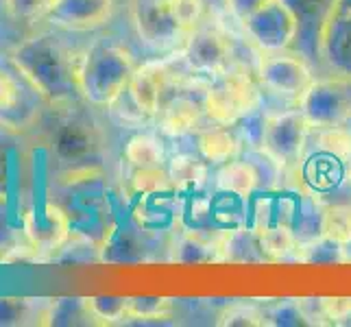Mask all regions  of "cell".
<instances>
[{
  "mask_svg": "<svg viewBox=\"0 0 351 327\" xmlns=\"http://www.w3.org/2000/svg\"><path fill=\"white\" fill-rule=\"evenodd\" d=\"M7 59L48 107L72 105L81 96L77 86L81 53L55 33H38L18 42Z\"/></svg>",
  "mask_w": 351,
  "mask_h": 327,
  "instance_id": "1",
  "label": "cell"
},
{
  "mask_svg": "<svg viewBox=\"0 0 351 327\" xmlns=\"http://www.w3.org/2000/svg\"><path fill=\"white\" fill-rule=\"evenodd\" d=\"M136 68L131 51L118 40L101 38L92 42L79 59L77 86L81 99L92 107L110 109L127 92Z\"/></svg>",
  "mask_w": 351,
  "mask_h": 327,
  "instance_id": "2",
  "label": "cell"
},
{
  "mask_svg": "<svg viewBox=\"0 0 351 327\" xmlns=\"http://www.w3.org/2000/svg\"><path fill=\"white\" fill-rule=\"evenodd\" d=\"M203 105L212 123L234 127L260 109L262 86L245 66H232L205 88Z\"/></svg>",
  "mask_w": 351,
  "mask_h": 327,
  "instance_id": "3",
  "label": "cell"
},
{
  "mask_svg": "<svg viewBox=\"0 0 351 327\" xmlns=\"http://www.w3.org/2000/svg\"><path fill=\"white\" fill-rule=\"evenodd\" d=\"M312 127L299 109L271 114L262 120L260 129V149L282 168L299 166L308 147V136Z\"/></svg>",
  "mask_w": 351,
  "mask_h": 327,
  "instance_id": "4",
  "label": "cell"
},
{
  "mask_svg": "<svg viewBox=\"0 0 351 327\" xmlns=\"http://www.w3.org/2000/svg\"><path fill=\"white\" fill-rule=\"evenodd\" d=\"M299 112L312 129L343 127L351 118V77L314 79L299 96Z\"/></svg>",
  "mask_w": 351,
  "mask_h": 327,
  "instance_id": "5",
  "label": "cell"
},
{
  "mask_svg": "<svg viewBox=\"0 0 351 327\" xmlns=\"http://www.w3.org/2000/svg\"><path fill=\"white\" fill-rule=\"evenodd\" d=\"M129 18L138 38L155 51H181L190 35L173 18L168 0H129Z\"/></svg>",
  "mask_w": 351,
  "mask_h": 327,
  "instance_id": "6",
  "label": "cell"
},
{
  "mask_svg": "<svg viewBox=\"0 0 351 327\" xmlns=\"http://www.w3.org/2000/svg\"><path fill=\"white\" fill-rule=\"evenodd\" d=\"M24 238L33 247L35 256H48L66 247L72 236V223L68 212L59 203L44 199L31 203L22 214Z\"/></svg>",
  "mask_w": 351,
  "mask_h": 327,
  "instance_id": "7",
  "label": "cell"
},
{
  "mask_svg": "<svg viewBox=\"0 0 351 327\" xmlns=\"http://www.w3.org/2000/svg\"><path fill=\"white\" fill-rule=\"evenodd\" d=\"M240 24L262 53H280L295 46L297 20L284 0H266Z\"/></svg>",
  "mask_w": 351,
  "mask_h": 327,
  "instance_id": "8",
  "label": "cell"
},
{
  "mask_svg": "<svg viewBox=\"0 0 351 327\" xmlns=\"http://www.w3.org/2000/svg\"><path fill=\"white\" fill-rule=\"evenodd\" d=\"M258 81L264 90H269L284 99H297L314 81L308 59L299 53H264L258 62Z\"/></svg>",
  "mask_w": 351,
  "mask_h": 327,
  "instance_id": "9",
  "label": "cell"
},
{
  "mask_svg": "<svg viewBox=\"0 0 351 327\" xmlns=\"http://www.w3.org/2000/svg\"><path fill=\"white\" fill-rule=\"evenodd\" d=\"M181 59L197 77L216 79L232 68V42L216 27H199L188 35Z\"/></svg>",
  "mask_w": 351,
  "mask_h": 327,
  "instance_id": "10",
  "label": "cell"
},
{
  "mask_svg": "<svg viewBox=\"0 0 351 327\" xmlns=\"http://www.w3.org/2000/svg\"><path fill=\"white\" fill-rule=\"evenodd\" d=\"M38 101H44L18 72L0 66V127L22 133L40 120ZM46 103V101H44Z\"/></svg>",
  "mask_w": 351,
  "mask_h": 327,
  "instance_id": "11",
  "label": "cell"
},
{
  "mask_svg": "<svg viewBox=\"0 0 351 327\" xmlns=\"http://www.w3.org/2000/svg\"><path fill=\"white\" fill-rule=\"evenodd\" d=\"M175 55L160 62H149L138 66L127 86V96L133 109L144 118H155L160 114V107L166 101V92L171 86V66Z\"/></svg>",
  "mask_w": 351,
  "mask_h": 327,
  "instance_id": "12",
  "label": "cell"
},
{
  "mask_svg": "<svg viewBox=\"0 0 351 327\" xmlns=\"http://www.w3.org/2000/svg\"><path fill=\"white\" fill-rule=\"evenodd\" d=\"M116 0H55L44 18L51 27L68 33H92L112 22Z\"/></svg>",
  "mask_w": 351,
  "mask_h": 327,
  "instance_id": "13",
  "label": "cell"
},
{
  "mask_svg": "<svg viewBox=\"0 0 351 327\" xmlns=\"http://www.w3.org/2000/svg\"><path fill=\"white\" fill-rule=\"evenodd\" d=\"M297 20L295 48L310 62H321V35L336 0H284Z\"/></svg>",
  "mask_w": 351,
  "mask_h": 327,
  "instance_id": "14",
  "label": "cell"
},
{
  "mask_svg": "<svg viewBox=\"0 0 351 327\" xmlns=\"http://www.w3.org/2000/svg\"><path fill=\"white\" fill-rule=\"evenodd\" d=\"M321 62L334 75L351 77V0H336L321 35Z\"/></svg>",
  "mask_w": 351,
  "mask_h": 327,
  "instance_id": "15",
  "label": "cell"
},
{
  "mask_svg": "<svg viewBox=\"0 0 351 327\" xmlns=\"http://www.w3.org/2000/svg\"><path fill=\"white\" fill-rule=\"evenodd\" d=\"M53 153L62 162L79 166H90L88 160H94L99 153V131L86 118L70 116L53 133Z\"/></svg>",
  "mask_w": 351,
  "mask_h": 327,
  "instance_id": "16",
  "label": "cell"
},
{
  "mask_svg": "<svg viewBox=\"0 0 351 327\" xmlns=\"http://www.w3.org/2000/svg\"><path fill=\"white\" fill-rule=\"evenodd\" d=\"M205 114V105L195 101L192 96H173L162 103L160 114L155 118L160 120V129L166 136H184V133L195 131L201 125Z\"/></svg>",
  "mask_w": 351,
  "mask_h": 327,
  "instance_id": "17",
  "label": "cell"
},
{
  "mask_svg": "<svg viewBox=\"0 0 351 327\" xmlns=\"http://www.w3.org/2000/svg\"><path fill=\"white\" fill-rule=\"evenodd\" d=\"M216 190L234 195L238 199H249L262 184V175L258 171V166L247 160H232L219 168L216 173Z\"/></svg>",
  "mask_w": 351,
  "mask_h": 327,
  "instance_id": "18",
  "label": "cell"
},
{
  "mask_svg": "<svg viewBox=\"0 0 351 327\" xmlns=\"http://www.w3.org/2000/svg\"><path fill=\"white\" fill-rule=\"evenodd\" d=\"M197 149L201 157L208 164H227L236 160L240 155L242 142L236 136L234 129H229L227 125H216L212 129H205L199 133L197 138Z\"/></svg>",
  "mask_w": 351,
  "mask_h": 327,
  "instance_id": "19",
  "label": "cell"
},
{
  "mask_svg": "<svg viewBox=\"0 0 351 327\" xmlns=\"http://www.w3.org/2000/svg\"><path fill=\"white\" fill-rule=\"evenodd\" d=\"M253 232L258 234L260 245L266 253V258H286L288 253H293L299 247V240L295 232L282 221H256Z\"/></svg>",
  "mask_w": 351,
  "mask_h": 327,
  "instance_id": "20",
  "label": "cell"
},
{
  "mask_svg": "<svg viewBox=\"0 0 351 327\" xmlns=\"http://www.w3.org/2000/svg\"><path fill=\"white\" fill-rule=\"evenodd\" d=\"M319 234L341 245H351V199L321 205Z\"/></svg>",
  "mask_w": 351,
  "mask_h": 327,
  "instance_id": "21",
  "label": "cell"
},
{
  "mask_svg": "<svg viewBox=\"0 0 351 327\" xmlns=\"http://www.w3.org/2000/svg\"><path fill=\"white\" fill-rule=\"evenodd\" d=\"M125 157L133 168H157L164 166L166 151L160 138L151 133H136L125 144Z\"/></svg>",
  "mask_w": 351,
  "mask_h": 327,
  "instance_id": "22",
  "label": "cell"
},
{
  "mask_svg": "<svg viewBox=\"0 0 351 327\" xmlns=\"http://www.w3.org/2000/svg\"><path fill=\"white\" fill-rule=\"evenodd\" d=\"M168 175L173 179L175 190H192V188H201L205 181H208V162L201 160V157L181 153L175 155L171 164H168Z\"/></svg>",
  "mask_w": 351,
  "mask_h": 327,
  "instance_id": "23",
  "label": "cell"
},
{
  "mask_svg": "<svg viewBox=\"0 0 351 327\" xmlns=\"http://www.w3.org/2000/svg\"><path fill=\"white\" fill-rule=\"evenodd\" d=\"M347 245H341V242H336L328 236H314L310 240H304L299 242V262L304 264H341V262H347L349 256L345 251Z\"/></svg>",
  "mask_w": 351,
  "mask_h": 327,
  "instance_id": "24",
  "label": "cell"
},
{
  "mask_svg": "<svg viewBox=\"0 0 351 327\" xmlns=\"http://www.w3.org/2000/svg\"><path fill=\"white\" fill-rule=\"evenodd\" d=\"M221 245H212L195 232H186L175 245V260L181 264H201V262H219Z\"/></svg>",
  "mask_w": 351,
  "mask_h": 327,
  "instance_id": "25",
  "label": "cell"
},
{
  "mask_svg": "<svg viewBox=\"0 0 351 327\" xmlns=\"http://www.w3.org/2000/svg\"><path fill=\"white\" fill-rule=\"evenodd\" d=\"M129 188L136 197H157L175 190L173 179L164 166L157 168H133L129 177Z\"/></svg>",
  "mask_w": 351,
  "mask_h": 327,
  "instance_id": "26",
  "label": "cell"
},
{
  "mask_svg": "<svg viewBox=\"0 0 351 327\" xmlns=\"http://www.w3.org/2000/svg\"><path fill=\"white\" fill-rule=\"evenodd\" d=\"M86 306L94 323H118L129 317V299L125 297H88Z\"/></svg>",
  "mask_w": 351,
  "mask_h": 327,
  "instance_id": "27",
  "label": "cell"
},
{
  "mask_svg": "<svg viewBox=\"0 0 351 327\" xmlns=\"http://www.w3.org/2000/svg\"><path fill=\"white\" fill-rule=\"evenodd\" d=\"M55 0H3L5 16L14 22L44 20L53 9Z\"/></svg>",
  "mask_w": 351,
  "mask_h": 327,
  "instance_id": "28",
  "label": "cell"
},
{
  "mask_svg": "<svg viewBox=\"0 0 351 327\" xmlns=\"http://www.w3.org/2000/svg\"><path fill=\"white\" fill-rule=\"evenodd\" d=\"M173 312V301L166 297H136L129 299L131 319H166Z\"/></svg>",
  "mask_w": 351,
  "mask_h": 327,
  "instance_id": "29",
  "label": "cell"
},
{
  "mask_svg": "<svg viewBox=\"0 0 351 327\" xmlns=\"http://www.w3.org/2000/svg\"><path fill=\"white\" fill-rule=\"evenodd\" d=\"M33 299H0V325H18L27 323V319L40 317V325H44V317L33 310Z\"/></svg>",
  "mask_w": 351,
  "mask_h": 327,
  "instance_id": "30",
  "label": "cell"
},
{
  "mask_svg": "<svg viewBox=\"0 0 351 327\" xmlns=\"http://www.w3.org/2000/svg\"><path fill=\"white\" fill-rule=\"evenodd\" d=\"M171 14L186 33H192L203 18V0H168Z\"/></svg>",
  "mask_w": 351,
  "mask_h": 327,
  "instance_id": "31",
  "label": "cell"
},
{
  "mask_svg": "<svg viewBox=\"0 0 351 327\" xmlns=\"http://www.w3.org/2000/svg\"><path fill=\"white\" fill-rule=\"evenodd\" d=\"M266 323V314L260 312L256 306H247V304H236L232 308H227L219 325H242V327H253V325H264Z\"/></svg>",
  "mask_w": 351,
  "mask_h": 327,
  "instance_id": "32",
  "label": "cell"
},
{
  "mask_svg": "<svg viewBox=\"0 0 351 327\" xmlns=\"http://www.w3.org/2000/svg\"><path fill=\"white\" fill-rule=\"evenodd\" d=\"M266 319H271V325H310L297 301H288V304L277 306L273 312L266 314Z\"/></svg>",
  "mask_w": 351,
  "mask_h": 327,
  "instance_id": "33",
  "label": "cell"
},
{
  "mask_svg": "<svg viewBox=\"0 0 351 327\" xmlns=\"http://www.w3.org/2000/svg\"><path fill=\"white\" fill-rule=\"evenodd\" d=\"M323 308L332 323H341L351 317V299H323Z\"/></svg>",
  "mask_w": 351,
  "mask_h": 327,
  "instance_id": "34",
  "label": "cell"
},
{
  "mask_svg": "<svg viewBox=\"0 0 351 327\" xmlns=\"http://www.w3.org/2000/svg\"><path fill=\"white\" fill-rule=\"evenodd\" d=\"M266 0H225L227 11L232 14L238 22H242L245 18H249L253 11L260 9Z\"/></svg>",
  "mask_w": 351,
  "mask_h": 327,
  "instance_id": "35",
  "label": "cell"
}]
</instances>
